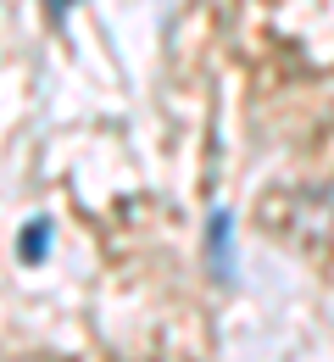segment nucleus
Segmentation results:
<instances>
[{
    "instance_id": "obj_1",
    "label": "nucleus",
    "mask_w": 334,
    "mask_h": 362,
    "mask_svg": "<svg viewBox=\"0 0 334 362\" xmlns=\"http://www.w3.org/2000/svg\"><path fill=\"white\" fill-rule=\"evenodd\" d=\"M45 251H50V218H34L23 228V240H17V257L23 262H45Z\"/></svg>"
},
{
    "instance_id": "obj_2",
    "label": "nucleus",
    "mask_w": 334,
    "mask_h": 362,
    "mask_svg": "<svg viewBox=\"0 0 334 362\" xmlns=\"http://www.w3.org/2000/svg\"><path fill=\"white\" fill-rule=\"evenodd\" d=\"M212 268H217V279H229V212L212 218Z\"/></svg>"
},
{
    "instance_id": "obj_3",
    "label": "nucleus",
    "mask_w": 334,
    "mask_h": 362,
    "mask_svg": "<svg viewBox=\"0 0 334 362\" xmlns=\"http://www.w3.org/2000/svg\"><path fill=\"white\" fill-rule=\"evenodd\" d=\"M73 6H78V0H50V11H56V17H67Z\"/></svg>"
}]
</instances>
